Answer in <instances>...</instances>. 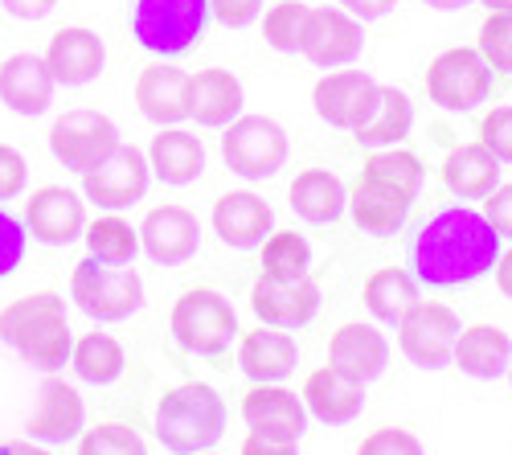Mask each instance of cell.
I'll list each match as a JSON object with an SVG mask.
<instances>
[{
	"label": "cell",
	"mask_w": 512,
	"mask_h": 455,
	"mask_svg": "<svg viewBox=\"0 0 512 455\" xmlns=\"http://www.w3.org/2000/svg\"><path fill=\"white\" fill-rule=\"evenodd\" d=\"M0 341H5L25 365L41 374H58L70 365L74 333L66 324V300L58 292H33L0 308Z\"/></svg>",
	"instance_id": "7a4b0ae2"
},
{
	"label": "cell",
	"mask_w": 512,
	"mask_h": 455,
	"mask_svg": "<svg viewBox=\"0 0 512 455\" xmlns=\"http://www.w3.org/2000/svg\"><path fill=\"white\" fill-rule=\"evenodd\" d=\"M287 132L283 123L271 115H238L226 123L222 136V156L230 164V173L242 181H267L287 164Z\"/></svg>",
	"instance_id": "52a82bcc"
},
{
	"label": "cell",
	"mask_w": 512,
	"mask_h": 455,
	"mask_svg": "<svg viewBox=\"0 0 512 455\" xmlns=\"http://www.w3.org/2000/svg\"><path fill=\"white\" fill-rule=\"evenodd\" d=\"M422 5H431V9H439V13H455V9H467L472 0H422Z\"/></svg>",
	"instance_id": "f5cc1de1"
},
{
	"label": "cell",
	"mask_w": 512,
	"mask_h": 455,
	"mask_svg": "<svg viewBox=\"0 0 512 455\" xmlns=\"http://www.w3.org/2000/svg\"><path fill=\"white\" fill-rule=\"evenodd\" d=\"M263 13V0H209V17L222 21L226 29H246Z\"/></svg>",
	"instance_id": "f6af8a7d"
},
{
	"label": "cell",
	"mask_w": 512,
	"mask_h": 455,
	"mask_svg": "<svg viewBox=\"0 0 512 455\" xmlns=\"http://www.w3.org/2000/svg\"><path fill=\"white\" fill-rule=\"evenodd\" d=\"M54 74L46 58L37 54H13L0 62V103L17 115H41L54 99Z\"/></svg>",
	"instance_id": "cb8c5ba5"
},
{
	"label": "cell",
	"mask_w": 512,
	"mask_h": 455,
	"mask_svg": "<svg viewBox=\"0 0 512 455\" xmlns=\"http://www.w3.org/2000/svg\"><path fill=\"white\" fill-rule=\"evenodd\" d=\"M82 238H87L91 259L111 263V267H132V259L140 255V230H132V222H123L119 214L91 222L82 230Z\"/></svg>",
	"instance_id": "d590c367"
},
{
	"label": "cell",
	"mask_w": 512,
	"mask_h": 455,
	"mask_svg": "<svg viewBox=\"0 0 512 455\" xmlns=\"http://www.w3.org/2000/svg\"><path fill=\"white\" fill-rule=\"evenodd\" d=\"M148 164H152V177L164 181V185H193L201 173H205V148H201V136L185 132V128H160L152 136V148H148Z\"/></svg>",
	"instance_id": "83f0119b"
},
{
	"label": "cell",
	"mask_w": 512,
	"mask_h": 455,
	"mask_svg": "<svg viewBox=\"0 0 512 455\" xmlns=\"http://www.w3.org/2000/svg\"><path fill=\"white\" fill-rule=\"evenodd\" d=\"M140 246L152 263L164 267H185L197 246H201V222L185 210V205H156L140 222Z\"/></svg>",
	"instance_id": "ac0fdd59"
},
{
	"label": "cell",
	"mask_w": 512,
	"mask_h": 455,
	"mask_svg": "<svg viewBox=\"0 0 512 455\" xmlns=\"http://www.w3.org/2000/svg\"><path fill=\"white\" fill-rule=\"evenodd\" d=\"M136 103L152 123L173 128V123L189 119V74L168 62L144 66L136 78Z\"/></svg>",
	"instance_id": "484cf974"
},
{
	"label": "cell",
	"mask_w": 512,
	"mask_h": 455,
	"mask_svg": "<svg viewBox=\"0 0 512 455\" xmlns=\"http://www.w3.org/2000/svg\"><path fill=\"white\" fill-rule=\"evenodd\" d=\"M0 9L17 21H46L58 9V0H0Z\"/></svg>",
	"instance_id": "c3c4849f"
},
{
	"label": "cell",
	"mask_w": 512,
	"mask_h": 455,
	"mask_svg": "<svg viewBox=\"0 0 512 455\" xmlns=\"http://www.w3.org/2000/svg\"><path fill=\"white\" fill-rule=\"evenodd\" d=\"M242 419H246L250 431H259V435L300 443L304 431H308V406L283 382H254L242 394Z\"/></svg>",
	"instance_id": "9a60e30c"
},
{
	"label": "cell",
	"mask_w": 512,
	"mask_h": 455,
	"mask_svg": "<svg viewBox=\"0 0 512 455\" xmlns=\"http://www.w3.org/2000/svg\"><path fill=\"white\" fill-rule=\"evenodd\" d=\"M504 378H508V386H512V361H508V369H504Z\"/></svg>",
	"instance_id": "11a10c76"
},
{
	"label": "cell",
	"mask_w": 512,
	"mask_h": 455,
	"mask_svg": "<svg viewBox=\"0 0 512 455\" xmlns=\"http://www.w3.org/2000/svg\"><path fill=\"white\" fill-rule=\"evenodd\" d=\"M480 144L500 160L512 164V107H492L480 119Z\"/></svg>",
	"instance_id": "b9f144b4"
},
{
	"label": "cell",
	"mask_w": 512,
	"mask_h": 455,
	"mask_svg": "<svg viewBox=\"0 0 512 455\" xmlns=\"http://www.w3.org/2000/svg\"><path fill=\"white\" fill-rule=\"evenodd\" d=\"M246 91L242 82L222 70V66H209L189 74V119H197L201 128H226L242 115Z\"/></svg>",
	"instance_id": "d4e9b609"
},
{
	"label": "cell",
	"mask_w": 512,
	"mask_h": 455,
	"mask_svg": "<svg viewBox=\"0 0 512 455\" xmlns=\"http://www.w3.org/2000/svg\"><path fill=\"white\" fill-rule=\"evenodd\" d=\"M361 304L377 324H398L418 304V279L406 267H377L361 283Z\"/></svg>",
	"instance_id": "4dcf8cb0"
},
{
	"label": "cell",
	"mask_w": 512,
	"mask_h": 455,
	"mask_svg": "<svg viewBox=\"0 0 512 455\" xmlns=\"http://www.w3.org/2000/svg\"><path fill=\"white\" fill-rule=\"evenodd\" d=\"M70 300L78 304L82 316L99 324H119L144 308V283L132 267H111L87 255L70 271Z\"/></svg>",
	"instance_id": "5b68a950"
},
{
	"label": "cell",
	"mask_w": 512,
	"mask_h": 455,
	"mask_svg": "<svg viewBox=\"0 0 512 455\" xmlns=\"http://www.w3.org/2000/svg\"><path fill=\"white\" fill-rule=\"evenodd\" d=\"M300 365V345L287 328L259 324L254 333H242L238 341V369L250 382H287Z\"/></svg>",
	"instance_id": "603a6c76"
},
{
	"label": "cell",
	"mask_w": 512,
	"mask_h": 455,
	"mask_svg": "<svg viewBox=\"0 0 512 455\" xmlns=\"http://www.w3.org/2000/svg\"><path fill=\"white\" fill-rule=\"evenodd\" d=\"M328 365H336L340 374H349V378L369 386V382H377L381 374H386L390 341L377 324L349 320V324H340L332 333V341H328Z\"/></svg>",
	"instance_id": "ffe728a7"
},
{
	"label": "cell",
	"mask_w": 512,
	"mask_h": 455,
	"mask_svg": "<svg viewBox=\"0 0 512 455\" xmlns=\"http://www.w3.org/2000/svg\"><path fill=\"white\" fill-rule=\"evenodd\" d=\"M87 431V406H82V394L62 382V378H46L37 390V402H33V415L25 423V435L33 443H46V447H58V443H70Z\"/></svg>",
	"instance_id": "2e32d148"
},
{
	"label": "cell",
	"mask_w": 512,
	"mask_h": 455,
	"mask_svg": "<svg viewBox=\"0 0 512 455\" xmlns=\"http://www.w3.org/2000/svg\"><path fill=\"white\" fill-rule=\"evenodd\" d=\"M394 328H398L402 357L410 365H418V369H431V374H439V369L451 365L455 341L463 333L459 316L447 304H435V300H418Z\"/></svg>",
	"instance_id": "9c48e42d"
},
{
	"label": "cell",
	"mask_w": 512,
	"mask_h": 455,
	"mask_svg": "<svg viewBox=\"0 0 512 455\" xmlns=\"http://www.w3.org/2000/svg\"><path fill=\"white\" fill-rule=\"evenodd\" d=\"M275 230V210L250 189H230L213 201V234L234 251H259Z\"/></svg>",
	"instance_id": "d6986e66"
},
{
	"label": "cell",
	"mask_w": 512,
	"mask_h": 455,
	"mask_svg": "<svg viewBox=\"0 0 512 455\" xmlns=\"http://www.w3.org/2000/svg\"><path fill=\"white\" fill-rule=\"evenodd\" d=\"M152 185V164L136 144H123L99 164V169L82 173V193L87 201H95L99 210H127V205L144 201Z\"/></svg>",
	"instance_id": "8fae6325"
},
{
	"label": "cell",
	"mask_w": 512,
	"mask_h": 455,
	"mask_svg": "<svg viewBox=\"0 0 512 455\" xmlns=\"http://www.w3.org/2000/svg\"><path fill=\"white\" fill-rule=\"evenodd\" d=\"M173 341L193 357H218L238 337V316L234 304L213 292V287H189V292L168 312Z\"/></svg>",
	"instance_id": "8992f818"
},
{
	"label": "cell",
	"mask_w": 512,
	"mask_h": 455,
	"mask_svg": "<svg viewBox=\"0 0 512 455\" xmlns=\"http://www.w3.org/2000/svg\"><path fill=\"white\" fill-rule=\"evenodd\" d=\"M70 369L78 382H91V386H111L123 378L127 369V353L111 333H87L78 337L70 349Z\"/></svg>",
	"instance_id": "e575fe53"
},
{
	"label": "cell",
	"mask_w": 512,
	"mask_h": 455,
	"mask_svg": "<svg viewBox=\"0 0 512 455\" xmlns=\"http://www.w3.org/2000/svg\"><path fill=\"white\" fill-rule=\"evenodd\" d=\"M308 13H312V5H304V0H279L263 17V41L275 54H300Z\"/></svg>",
	"instance_id": "74e56055"
},
{
	"label": "cell",
	"mask_w": 512,
	"mask_h": 455,
	"mask_svg": "<svg viewBox=\"0 0 512 455\" xmlns=\"http://www.w3.org/2000/svg\"><path fill=\"white\" fill-rule=\"evenodd\" d=\"M377 91H381V82H373L365 70H345L340 66V70H328L316 82L312 107H316V115L328 123V128L357 132L377 107Z\"/></svg>",
	"instance_id": "7c38bea8"
},
{
	"label": "cell",
	"mask_w": 512,
	"mask_h": 455,
	"mask_svg": "<svg viewBox=\"0 0 512 455\" xmlns=\"http://www.w3.org/2000/svg\"><path fill=\"white\" fill-rule=\"evenodd\" d=\"M209 0H136L132 37L156 58H181L205 37Z\"/></svg>",
	"instance_id": "277c9868"
},
{
	"label": "cell",
	"mask_w": 512,
	"mask_h": 455,
	"mask_svg": "<svg viewBox=\"0 0 512 455\" xmlns=\"http://www.w3.org/2000/svg\"><path fill=\"white\" fill-rule=\"evenodd\" d=\"M0 455H54V451L33 439H9V443H0Z\"/></svg>",
	"instance_id": "816d5d0a"
},
{
	"label": "cell",
	"mask_w": 512,
	"mask_h": 455,
	"mask_svg": "<svg viewBox=\"0 0 512 455\" xmlns=\"http://www.w3.org/2000/svg\"><path fill=\"white\" fill-rule=\"evenodd\" d=\"M29 181V164L13 144H0V201H13Z\"/></svg>",
	"instance_id": "ee69618b"
},
{
	"label": "cell",
	"mask_w": 512,
	"mask_h": 455,
	"mask_svg": "<svg viewBox=\"0 0 512 455\" xmlns=\"http://www.w3.org/2000/svg\"><path fill=\"white\" fill-rule=\"evenodd\" d=\"M426 95L443 111H476L492 95V66L480 58V50H443L426 66Z\"/></svg>",
	"instance_id": "30bf717a"
},
{
	"label": "cell",
	"mask_w": 512,
	"mask_h": 455,
	"mask_svg": "<svg viewBox=\"0 0 512 455\" xmlns=\"http://www.w3.org/2000/svg\"><path fill=\"white\" fill-rule=\"evenodd\" d=\"M504 238L492 230V222L480 210L467 205H447L435 218H426L410 246V275L422 287H463L484 279L496 259Z\"/></svg>",
	"instance_id": "6da1fadb"
},
{
	"label": "cell",
	"mask_w": 512,
	"mask_h": 455,
	"mask_svg": "<svg viewBox=\"0 0 512 455\" xmlns=\"http://www.w3.org/2000/svg\"><path fill=\"white\" fill-rule=\"evenodd\" d=\"M422 177H426L422 160L414 152H406V148L394 144V148H373L365 156V164H361V177L357 181H369V185L386 189V193H394L398 201L410 205L422 193Z\"/></svg>",
	"instance_id": "1f68e13d"
},
{
	"label": "cell",
	"mask_w": 512,
	"mask_h": 455,
	"mask_svg": "<svg viewBox=\"0 0 512 455\" xmlns=\"http://www.w3.org/2000/svg\"><path fill=\"white\" fill-rule=\"evenodd\" d=\"M250 312L259 316V324H271V328H308L320 312V283L312 275H300V279H271V275H259L250 287Z\"/></svg>",
	"instance_id": "4fadbf2b"
},
{
	"label": "cell",
	"mask_w": 512,
	"mask_h": 455,
	"mask_svg": "<svg viewBox=\"0 0 512 455\" xmlns=\"http://www.w3.org/2000/svg\"><path fill=\"white\" fill-rule=\"evenodd\" d=\"M443 185L459 197V201H484L496 185H500V160L476 140V144H459L447 152L443 160Z\"/></svg>",
	"instance_id": "f546056e"
},
{
	"label": "cell",
	"mask_w": 512,
	"mask_h": 455,
	"mask_svg": "<svg viewBox=\"0 0 512 455\" xmlns=\"http://www.w3.org/2000/svg\"><path fill=\"white\" fill-rule=\"evenodd\" d=\"M365 50V33L361 21L349 17L345 9H312L308 13V29H304V46L300 54L320 66V70H340V66H353Z\"/></svg>",
	"instance_id": "5bb4252c"
},
{
	"label": "cell",
	"mask_w": 512,
	"mask_h": 455,
	"mask_svg": "<svg viewBox=\"0 0 512 455\" xmlns=\"http://www.w3.org/2000/svg\"><path fill=\"white\" fill-rule=\"evenodd\" d=\"M103 62H107V46L87 25H70L50 37L46 66L58 87H87V82H95L103 74Z\"/></svg>",
	"instance_id": "44dd1931"
},
{
	"label": "cell",
	"mask_w": 512,
	"mask_h": 455,
	"mask_svg": "<svg viewBox=\"0 0 512 455\" xmlns=\"http://www.w3.org/2000/svg\"><path fill=\"white\" fill-rule=\"evenodd\" d=\"M476 50L492 70L512 74V13H488L476 37Z\"/></svg>",
	"instance_id": "ab89813d"
},
{
	"label": "cell",
	"mask_w": 512,
	"mask_h": 455,
	"mask_svg": "<svg viewBox=\"0 0 512 455\" xmlns=\"http://www.w3.org/2000/svg\"><path fill=\"white\" fill-rule=\"evenodd\" d=\"M287 197H291V214L300 218V222H308V226H328V222H336L340 214L349 210L345 181H340L336 173H328V169H304V173H295Z\"/></svg>",
	"instance_id": "f1b7e54d"
},
{
	"label": "cell",
	"mask_w": 512,
	"mask_h": 455,
	"mask_svg": "<svg viewBox=\"0 0 512 455\" xmlns=\"http://www.w3.org/2000/svg\"><path fill=\"white\" fill-rule=\"evenodd\" d=\"M25 230L46 246H70L87 230V201L66 185H41L25 201Z\"/></svg>",
	"instance_id": "e0dca14e"
},
{
	"label": "cell",
	"mask_w": 512,
	"mask_h": 455,
	"mask_svg": "<svg viewBox=\"0 0 512 455\" xmlns=\"http://www.w3.org/2000/svg\"><path fill=\"white\" fill-rule=\"evenodd\" d=\"M410 128H414V103H410V95L402 87H381L373 115L353 132V140L361 148H369V152L373 148H394V144H402L410 136Z\"/></svg>",
	"instance_id": "d6a6232c"
},
{
	"label": "cell",
	"mask_w": 512,
	"mask_h": 455,
	"mask_svg": "<svg viewBox=\"0 0 512 455\" xmlns=\"http://www.w3.org/2000/svg\"><path fill=\"white\" fill-rule=\"evenodd\" d=\"M238 455H300V443H291V439H271V435H259V431H250L242 439V451Z\"/></svg>",
	"instance_id": "7dc6e473"
},
{
	"label": "cell",
	"mask_w": 512,
	"mask_h": 455,
	"mask_svg": "<svg viewBox=\"0 0 512 455\" xmlns=\"http://www.w3.org/2000/svg\"><path fill=\"white\" fill-rule=\"evenodd\" d=\"M488 13H512V0H480Z\"/></svg>",
	"instance_id": "db71d44e"
},
{
	"label": "cell",
	"mask_w": 512,
	"mask_h": 455,
	"mask_svg": "<svg viewBox=\"0 0 512 455\" xmlns=\"http://www.w3.org/2000/svg\"><path fill=\"white\" fill-rule=\"evenodd\" d=\"M119 148V128L115 119L103 115V111H91V107H74L66 115L54 119L50 128V152L62 169L70 173H91L99 164Z\"/></svg>",
	"instance_id": "ba28073f"
},
{
	"label": "cell",
	"mask_w": 512,
	"mask_h": 455,
	"mask_svg": "<svg viewBox=\"0 0 512 455\" xmlns=\"http://www.w3.org/2000/svg\"><path fill=\"white\" fill-rule=\"evenodd\" d=\"M496 287H500V296L504 300H512V246L508 251H500V259H496Z\"/></svg>",
	"instance_id": "f907efd6"
},
{
	"label": "cell",
	"mask_w": 512,
	"mask_h": 455,
	"mask_svg": "<svg viewBox=\"0 0 512 455\" xmlns=\"http://www.w3.org/2000/svg\"><path fill=\"white\" fill-rule=\"evenodd\" d=\"M300 398L308 406V415L320 419L324 427H349L365 410V382L340 374L336 365H320L308 374Z\"/></svg>",
	"instance_id": "7402d4cb"
},
{
	"label": "cell",
	"mask_w": 512,
	"mask_h": 455,
	"mask_svg": "<svg viewBox=\"0 0 512 455\" xmlns=\"http://www.w3.org/2000/svg\"><path fill=\"white\" fill-rule=\"evenodd\" d=\"M152 431H156L160 447L173 451V455L213 451L226 435V402L205 382L173 386V390H164V398L156 402Z\"/></svg>",
	"instance_id": "3957f363"
},
{
	"label": "cell",
	"mask_w": 512,
	"mask_h": 455,
	"mask_svg": "<svg viewBox=\"0 0 512 455\" xmlns=\"http://www.w3.org/2000/svg\"><path fill=\"white\" fill-rule=\"evenodd\" d=\"M508 361H512V341L496 324H467L459 333V341H455V353H451V365L472 382L504 378Z\"/></svg>",
	"instance_id": "4316f807"
},
{
	"label": "cell",
	"mask_w": 512,
	"mask_h": 455,
	"mask_svg": "<svg viewBox=\"0 0 512 455\" xmlns=\"http://www.w3.org/2000/svg\"><path fill=\"white\" fill-rule=\"evenodd\" d=\"M488 222H492V230L500 234V238H512V185H496L488 197H484V210H480Z\"/></svg>",
	"instance_id": "bcb514c9"
},
{
	"label": "cell",
	"mask_w": 512,
	"mask_h": 455,
	"mask_svg": "<svg viewBox=\"0 0 512 455\" xmlns=\"http://www.w3.org/2000/svg\"><path fill=\"white\" fill-rule=\"evenodd\" d=\"M312 271V246L295 230H271L263 242V275L271 279H300Z\"/></svg>",
	"instance_id": "8d00e7d4"
},
{
	"label": "cell",
	"mask_w": 512,
	"mask_h": 455,
	"mask_svg": "<svg viewBox=\"0 0 512 455\" xmlns=\"http://www.w3.org/2000/svg\"><path fill=\"white\" fill-rule=\"evenodd\" d=\"M336 5L345 9L349 17H357V21L365 25V21H381L386 13H394L398 0H336Z\"/></svg>",
	"instance_id": "681fc988"
},
{
	"label": "cell",
	"mask_w": 512,
	"mask_h": 455,
	"mask_svg": "<svg viewBox=\"0 0 512 455\" xmlns=\"http://www.w3.org/2000/svg\"><path fill=\"white\" fill-rule=\"evenodd\" d=\"M349 214H353V222H357L365 234L390 238V234H398V230L406 226L410 205L398 201V197L386 193V189L369 185V181H357V185L349 189Z\"/></svg>",
	"instance_id": "836d02e7"
},
{
	"label": "cell",
	"mask_w": 512,
	"mask_h": 455,
	"mask_svg": "<svg viewBox=\"0 0 512 455\" xmlns=\"http://www.w3.org/2000/svg\"><path fill=\"white\" fill-rule=\"evenodd\" d=\"M357 455H426L422 439L406 427H377L361 439Z\"/></svg>",
	"instance_id": "60d3db41"
},
{
	"label": "cell",
	"mask_w": 512,
	"mask_h": 455,
	"mask_svg": "<svg viewBox=\"0 0 512 455\" xmlns=\"http://www.w3.org/2000/svg\"><path fill=\"white\" fill-rule=\"evenodd\" d=\"M197 455H213V451H197Z\"/></svg>",
	"instance_id": "9f6ffc18"
},
{
	"label": "cell",
	"mask_w": 512,
	"mask_h": 455,
	"mask_svg": "<svg viewBox=\"0 0 512 455\" xmlns=\"http://www.w3.org/2000/svg\"><path fill=\"white\" fill-rule=\"evenodd\" d=\"M78 455H148V447L127 423H99L78 435Z\"/></svg>",
	"instance_id": "f35d334b"
},
{
	"label": "cell",
	"mask_w": 512,
	"mask_h": 455,
	"mask_svg": "<svg viewBox=\"0 0 512 455\" xmlns=\"http://www.w3.org/2000/svg\"><path fill=\"white\" fill-rule=\"evenodd\" d=\"M25 242H29L25 222L13 218L5 205H0V279H9V275L21 267V259H25Z\"/></svg>",
	"instance_id": "7bdbcfd3"
}]
</instances>
